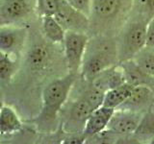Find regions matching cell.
<instances>
[{"label": "cell", "instance_id": "cell-1", "mask_svg": "<svg viewBox=\"0 0 154 144\" xmlns=\"http://www.w3.org/2000/svg\"><path fill=\"white\" fill-rule=\"evenodd\" d=\"M78 75L69 72L65 76L52 80L43 88L42 109L34 120L40 131L48 133L57 128L61 110L69 97Z\"/></svg>", "mask_w": 154, "mask_h": 144}, {"label": "cell", "instance_id": "cell-2", "mask_svg": "<svg viewBox=\"0 0 154 144\" xmlns=\"http://www.w3.org/2000/svg\"><path fill=\"white\" fill-rule=\"evenodd\" d=\"M134 0H91L89 36H116L132 12Z\"/></svg>", "mask_w": 154, "mask_h": 144}, {"label": "cell", "instance_id": "cell-3", "mask_svg": "<svg viewBox=\"0 0 154 144\" xmlns=\"http://www.w3.org/2000/svg\"><path fill=\"white\" fill-rule=\"evenodd\" d=\"M118 64L116 36H90L79 75L83 80L90 82L101 71Z\"/></svg>", "mask_w": 154, "mask_h": 144}, {"label": "cell", "instance_id": "cell-4", "mask_svg": "<svg viewBox=\"0 0 154 144\" xmlns=\"http://www.w3.org/2000/svg\"><path fill=\"white\" fill-rule=\"evenodd\" d=\"M148 19L131 13L116 35L119 62L131 60L146 45Z\"/></svg>", "mask_w": 154, "mask_h": 144}, {"label": "cell", "instance_id": "cell-5", "mask_svg": "<svg viewBox=\"0 0 154 144\" xmlns=\"http://www.w3.org/2000/svg\"><path fill=\"white\" fill-rule=\"evenodd\" d=\"M95 109L81 92L73 100L67 99L60 113L63 130L70 134H82L87 121Z\"/></svg>", "mask_w": 154, "mask_h": 144}, {"label": "cell", "instance_id": "cell-6", "mask_svg": "<svg viewBox=\"0 0 154 144\" xmlns=\"http://www.w3.org/2000/svg\"><path fill=\"white\" fill-rule=\"evenodd\" d=\"M90 36L86 33H79L74 31H66L64 45L65 61L69 72L80 73L82 62L88 44Z\"/></svg>", "mask_w": 154, "mask_h": 144}, {"label": "cell", "instance_id": "cell-7", "mask_svg": "<svg viewBox=\"0 0 154 144\" xmlns=\"http://www.w3.org/2000/svg\"><path fill=\"white\" fill-rule=\"evenodd\" d=\"M62 27L66 31L86 33L89 35L90 18L85 14L76 10L67 3L66 0H61L60 7L54 16Z\"/></svg>", "mask_w": 154, "mask_h": 144}, {"label": "cell", "instance_id": "cell-8", "mask_svg": "<svg viewBox=\"0 0 154 144\" xmlns=\"http://www.w3.org/2000/svg\"><path fill=\"white\" fill-rule=\"evenodd\" d=\"M143 113L125 110H115L107 126L110 134L117 136H129L136 132Z\"/></svg>", "mask_w": 154, "mask_h": 144}, {"label": "cell", "instance_id": "cell-9", "mask_svg": "<svg viewBox=\"0 0 154 144\" xmlns=\"http://www.w3.org/2000/svg\"><path fill=\"white\" fill-rule=\"evenodd\" d=\"M27 30L12 24L0 25V51L17 56L25 44Z\"/></svg>", "mask_w": 154, "mask_h": 144}, {"label": "cell", "instance_id": "cell-10", "mask_svg": "<svg viewBox=\"0 0 154 144\" xmlns=\"http://www.w3.org/2000/svg\"><path fill=\"white\" fill-rule=\"evenodd\" d=\"M154 105V90L148 86H134L131 94L117 110L146 113Z\"/></svg>", "mask_w": 154, "mask_h": 144}, {"label": "cell", "instance_id": "cell-11", "mask_svg": "<svg viewBox=\"0 0 154 144\" xmlns=\"http://www.w3.org/2000/svg\"><path fill=\"white\" fill-rule=\"evenodd\" d=\"M114 112V109L105 107V106H100L99 108L95 109L89 117L84 131L82 133V136H84V138L88 139L103 133L107 129Z\"/></svg>", "mask_w": 154, "mask_h": 144}, {"label": "cell", "instance_id": "cell-12", "mask_svg": "<svg viewBox=\"0 0 154 144\" xmlns=\"http://www.w3.org/2000/svg\"><path fill=\"white\" fill-rule=\"evenodd\" d=\"M91 85L95 88L106 92L111 88H117L125 84L123 71L119 64H115L109 68L101 71L90 81Z\"/></svg>", "mask_w": 154, "mask_h": 144}, {"label": "cell", "instance_id": "cell-13", "mask_svg": "<svg viewBox=\"0 0 154 144\" xmlns=\"http://www.w3.org/2000/svg\"><path fill=\"white\" fill-rule=\"evenodd\" d=\"M28 0H6L0 7V19L5 24L16 22L30 13Z\"/></svg>", "mask_w": 154, "mask_h": 144}, {"label": "cell", "instance_id": "cell-14", "mask_svg": "<svg viewBox=\"0 0 154 144\" xmlns=\"http://www.w3.org/2000/svg\"><path fill=\"white\" fill-rule=\"evenodd\" d=\"M26 61L32 70L38 72L45 70L51 61V51L49 47L42 42L34 44L27 53Z\"/></svg>", "mask_w": 154, "mask_h": 144}, {"label": "cell", "instance_id": "cell-15", "mask_svg": "<svg viewBox=\"0 0 154 144\" xmlns=\"http://www.w3.org/2000/svg\"><path fill=\"white\" fill-rule=\"evenodd\" d=\"M122 66L125 83L132 86H149L152 77L147 75L141 67H140L133 59L119 62Z\"/></svg>", "mask_w": 154, "mask_h": 144}, {"label": "cell", "instance_id": "cell-16", "mask_svg": "<svg viewBox=\"0 0 154 144\" xmlns=\"http://www.w3.org/2000/svg\"><path fill=\"white\" fill-rule=\"evenodd\" d=\"M22 128V122L13 108L3 105L0 109V134H13Z\"/></svg>", "mask_w": 154, "mask_h": 144}, {"label": "cell", "instance_id": "cell-17", "mask_svg": "<svg viewBox=\"0 0 154 144\" xmlns=\"http://www.w3.org/2000/svg\"><path fill=\"white\" fill-rule=\"evenodd\" d=\"M42 29L46 40L55 44L59 43L63 44L66 36V30L54 16H42Z\"/></svg>", "mask_w": 154, "mask_h": 144}, {"label": "cell", "instance_id": "cell-18", "mask_svg": "<svg viewBox=\"0 0 154 144\" xmlns=\"http://www.w3.org/2000/svg\"><path fill=\"white\" fill-rule=\"evenodd\" d=\"M133 88L134 86L125 83L122 86H117V88L109 89L104 94L102 106L117 110L129 97Z\"/></svg>", "mask_w": 154, "mask_h": 144}, {"label": "cell", "instance_id": "cell-19", "mask_svg": "<svg viewBox=\"0 0 154 144\" xmlns=\"http://www.w3.org/2000/svg\"><path fill=\"white\" fill-rule=\"evenodd\" d=\"M18 64L16 56L0 51V82L10 83L17 71Z\"/></svg>", "mask_w": 154, "mask_h": 144}, {"label": "cell", "instance_id": "cell-20", "mask_svg": "<svg viewBox=\"0 0 154 144\" xmlns=\"http://www.w3.org/2000/svg\"><path fill=\"white\" fill-rule=\"evenodd\" d=\"M133 60L147 75L154 77V46H144Z\"/></svg>", "mask_w": 154, "mask_h": 144}, {"label": "cell", "instance_id": "cell-21", "mask_svg": "<svg viewBox=\"0 0 154 144\" xmlns=\"http://www.w3.org/2000/svg\"><path fill=\"white\" fill-rule=\"evenodd\" d=\"M134 134L140 139L151 138L154 136V112L150 110L143 114Z\"/></svg>", "mask_w": 154, "mask_h": 144}, {"label": "cell", "instance_id": "cell-22", "mask_svg": "<svg viewBox=\"0 0 154 144\" xmlns=\"http://www.w3.org/2000/svg\"><path fill=\"white\" fill-rule=\"evenodd\" d=\"M131 13L150 20L154 17V0H134Z\"/></svg>", "mask_w": 154, "mask_h": 144}, {"label": "cell", "instance_id": "cell-23", "mask_svg": "<svg viewBox=\"0 0 154 144\" xmlns=\"http://www.w3.org/2000/svg\"><path fill=\"white\" fill-rule=\"evenodd\" d=\"M61 0H37V12L41 17L54 16L60 7Z\"/></svg>", "mask_w": 154, "mask_h": 144}, {"label": "cell", "instance_id": "cell-24", "mask_svg": "<svg viewBox=\"0 0 154 144\" xmlns=\"http://www.w3.org/2000/svg\"><path fill=\"white\" fill-rule=\"evenodd\" d=\"M66 1L76 10L90 16L91 11V0H66Z\"/></svg>", "mask_w": 154, "mask_h": 144}, {"label": "cell", "instance_id": "cell-25", "mask_svg": "<svg viewBox=\"0 0 154 144\" xmlns=\"http://www.w3.org/2000/svg\"><path fill=\"white\" fill-rule=\"evenodd\" d=\"M146 46H154V17H152L147 24Z\"/></svg>", "mask_w": 154, "mask_h": 144}, {"label": "cell", "instance_id": "cell-26", "mask_svg": "<svg viewBox=\"0 0 154 144\" xmlns=\"http://www.w3.org/2000/svg\"><path fill=\"white\" fill-rule=\"evenodd\" d=\"M149 88H151L153 90H154V77H152V80H151V82H150V84H149Z\"/></svg>", "mask_w": 154, "mask_h": 144}, {"label": "cell", "instance_id": "cell-27", "mask_svg": "<svg viewBox=\"0 0 154 144\" xmlns=\"http://www.w3.org/2000/svg\"><path fill=\"white\" fill-rule=\"evenodd\" d=\"M2 106H3V103H2V101L0 100V109H1V107H2Z\"/></svg>", "mask_w": 154, "mask_h": 144}]
</instances>
